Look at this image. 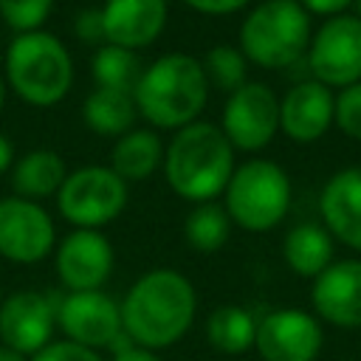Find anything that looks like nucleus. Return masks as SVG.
Wrapping results in <instances>:
<instances>
[{
    "instance_id": "1",
    "label": "nucleus",
    "mask_w": 361,
    "mask_h": 361,
    "mask_svg": "<svg viewBox=\"0 0 361 361\" xmlns=\"http://www.w3.org/2000/svg\"><path fill=\"white\" fill-rule=\"evenodd\" d=\"M118 307L124 336L135 347L161 350L186 336L195 322L197 296L183 274L155 268L127 290Z\"/></svg>"
},
{
    "instance_id": "2",
    "label": "nucleus",
    "mask_w": 361,
    "mask_h": 361,
    "mask_svg": "<svg viewBox=\"0 0 361 361\" xmlns=\"http://www.w3.org/2000/svg\"><path fill=\"white\" fill-rule=\"evenodd\" d=\"M164 172L175 195L195 203H209L226 192L234 175V147L220 127L209 121H192L169 141Z\"/></svg>"
},
{
    "instance_id": "3",
    "label": "nucleus",
    "mask_w": 361,
    "mask_h": 361,
    "mask_svg": "<svg viewBox=\"0 0 361 361\" xmlns=\"http://www.w3.org/2000/svg\"><path fill=\"white\" fill-rule=\"evenodd\" d=\"M209 96L203 62L189 54H166L141 71L133 90L135 110L155 127L180 130L197 118Z\"/></svg>"
},
{
    "instance_id": "4",
    "label": "nucleus",
    "mask_w": 361,
    "mask_h": 361,
    "mask_svg": "<svg viewBox=\"0 0 361 361\" xmlns=\"http://www.w3.org/2000/svg\"><path fill=\"white\" fill-rule=\"evenodd\" d=\"M6 76L11 90L28 104H56L73 82L68 48L48 31L17 34L6 51Z\"/></svg>"
},
{
    "instance_id": "5",
    "label": "nucleus",
    "mask_w": 361,
    "mask_h": 361,
    "mask_svg": "<svg viewBox=\"0 0 361 361\" xmlns=\"http://www.w3.org/2000/svg\"><path fill=\"white\" fill-rule=\"evenodd\" d=\"M310 45V14L299 0H265L240 25L243 56L262 68H288Z\"/></svg>"
},
{
    "instance_id": "6",
    "label": "nucleus",
    "mask_w": 361,
    "mask_h": 361,
    "mask_svg": "<svg viewBox=\"0 0 361 361\" xmlns=\"http://www.w3.org/2000/svg\"><path fill=\"white\" fill-rule=\"evenodd\" d=\"M290 206V180L274 161H248L226 186V214L245 231H271Z\"/></svg>"
},
{
    "instance_id": "7",
    "label": "nucleus",
    "mask_w": 361,
    "mask_h": 361,
    "mask_svg": "<svg viewBox=\"0 0 361 361\" xmlns=\"http://www.w3.org/2000/svg\"><path fill=\"white\" fill-rule=\"evenodd\" d=\"M59 214L79 228H99L127 206V183L110 166H82L56 192Z\"/></svg>"
},
{
    "instance_id": "8",
    "label": "nucleus",
    "mask_w": 361,
    "mask_h": 361,
    "mask_svg": "<svg viewBox=\"0 0 361 361\" xmlns=\"http://www.w3.org/2000/svg\"><path fill=\"white\" fill-rule=\"evenodd\" d=\"M307 68L324 87L361 82V20L350 14L330 17L307 45Z\"/></svg>"
},
{
    "instance_id": "9",
    "label": "nucleus",
    "mask_w": 361,
    "mask_h": 361,
    "mask_svg": "<svg viewBox=\"0 0 361 361\" xmlns=\"http://www.w3.org/2000/svg\"><path fill=\"white\" fill-rule=\"evenodd\" d=\"M231 147L254 152L271 144L279 130V102L274 90L262 82H245L234 93H228L223 110V127Z\"/></svg>"
},
{
    "instance_id": "10",
    "label": "nucleus",
    "mask_w": 361,
    "mask_h": 361,
    "mask_svg": "<svg viewBox=\"0 0 361 361\" xmlns=\"http://www.w3.org/2000/svg\"><path fill=\"white\" fill-rule=\"evenodd\" d=\"M54 248V220L39 203L25 197L0 200V257L20 265H34Z\"/></svg>"
},
{
    "instance_id": "11",
    "label": "nucleus",
    "mask_w": 361,
    "mask_h": 361,
    "mask_svg": "<svg viewBox=\"0 0 361 361\" xmlns=\"http://www.w3.org/2000/svg\"><path fill=\"white\" fill-rule=\"evenodd\" d=\"M56 324L65 338L90 350L110 347L124 333L121 307L102 290H76L68 293L56 307Z\"/></svg>"
},
{
    "instance_id": "12",
    "label": "nucleus",
    "mask_w": 361,
    "mask_h": 361,
    "mask_svg": "<svg viewBox=\"0 0 361 361\" xmlns=\"http://www.w3.org/2000/svg\"><path fill=\"white\" fill-rule=\"evenodd\" d=\"M322 327L310 313L282 307L257 324L254 347L262 361H313L322 350Z\"/></svg>"
},
{
    "instance_id": "13",
    "label": "nucleus",
    "mask_w": 361,
    "mask_h": 361,
    "mask_svg": "<svg viewBox=\"0 0 361 361\" xmlns=\"http://www.w3.org/2000/svg\"><path fill=\"white\" fill-rule=\"evenodd\" d=\"M56 310L48 296L37 290H20L0 302V344L20 355H37L51 344Z\"/></svg>"
},
{
    "instance_id": "14",
    "label": "nucleus",
    "mask_w": 361,
    "mask_h": 361,
    "mask_svg": "<svg viewBox=\"0 0 361 361\" xmlns=\"http://www.w3.org/2000/svg\"><path fill=\"white\" fill-rule=\"evenodd\" d=\"M113 271V245L96 228L71 231L56 248V274L59 282L76 290H99Z\"/></svg>"
},
{
    "instance_id": "15",
    "label": "nucleus",
    "mask_w": 361,
    "mask_h": 361,
    "mask_svg": "<svg viewBox=\"0 0 361 361\" xmlns=\"http://www.w3.org/2000/svg\"><path fill=\"white\" fill-rule=\"evenodd\" d=\"M316 313L336 327H361V259L330 262L310 290Z\"/></svg>"
},
{
    "instance_id": "16",
    "label": "nucleus",
    "mask_w": 361,
    "mask_h": 361,
    "mask_svg": "<svg viewBox=\"0 0 361 361\" xmlns=\"http://www.w3.org/2000/svg\"><path fill=\"white\" fill-rule=\"evenodd\" d=\"M336 118V99L322 82L293 85L279 104V127L290 141L310 144L319 141Z\"/></svg>"
},
{
    "instance_id": "17",
    "label": "nucleus",
    "mask_w": 361,
    "mask_h": 361,
    "mask_svg": "<svg viewBox=\"0 0 361 361\" xmlns=\"http://www.w3.org/2000/svg\"><path fill=\"white\" fill-rule=\"evenodd\" d=\"M166 23V0H107L102 8L104 42L135 51L158 39Z\"/></svg>"
},
{
    "instance_id": "18",
    "label": "nucleus",
    "mask_w": 361,
    "mask_h": 361,
    "mask_svg": "<svg viewBox=\"0 0 361 361\" xmlns=\"http://www.w3.org/2000/svg\"><path fill=\"white\" fill-rule=\"evenodd\" d=\"M319 209L330 234L361 251V166L336 172L322 189Z\"/></svg>"
},
{
    "instance_id": "19",
    "label": "nucleus",
    "mask_w": 361,
    "mask_h": 361,
    "mask_svg": "<svg viewBox=\"0 0 361 361\" xmlns=\"http://www.w3.org/2000/svg\"><path fill=\"white\" fill-rule=\"evenodd\" d=\"M161 161H164L161 138L152 130H130L116 141L110 155V169L127 183V180L149 178Z\"/></svg>"
},
{
    "instance_id": "20",
    "label": "nucleus",
    "mask_w": 361,
    "mask_h": 361,
    "mask_svg": "<svg viewBox=\"0 0 361 361\" xmlns=\"http://www.w3.org/2000/svg\"><path fill=\"white\" fill-rule=\"evenodd\" d=\"M282 254H285V262L293 274L316 279L333 259V240L322 226L302 223L285 234Z\"/></svg>"
},
{
    "instance_id": "21",
    "label": "nucleus",
    "mask_w": 361,
    "mask_h": 361,
    "mask_svg": "<svg viewBox=\"0 0 361 361\" xmlns=\"http://www.w3.org/2000/svg\"><path fill=\"white\" fill-rule=\"evenodd\" d=\"M65 178H68L65 164L54 149H34L25 158H20V164L14 166L11 186H14L17 197L34 200V197H48V195L59 192Z\"/></svg>"
},
{
    "instance_id": "22",
    "label": "nucleus",
    "mask_w": 361,
    "mask_h": 361,
    "mask_svg": "<svg viewBox=\"0 0 361 361\" xmlns=\"http://www.w3.org/2000/svg\"><path fill=\"white\" fill-rule=\"evenodd\" d=\"M206 338L223 355H243L248 347H254L257 322L240 305H220L206 319Z\"/></svg>"
},
{
    "instance_id": "23",
    "label": "nucleus",
    "mask_w": 361,
    "mask_h": 361,
    "mask_svg": "<svg viewBox=\"0 0 361 361\" xmlns=\"http://www.w3.org/2000/svg\"><path fill=\"white\" fill-rule=\"evenodd\" d=\"M82 116L85 124L90 130H96L99 135H124L133 127L135 118V102L130 93L121 90H107V87H96L85 104H82Z\"/></svg>"
},
{
    "instance_id": "24",
    "label": "nucleus",
    "mask_w": 361,
    "mask_h": 361,
    "mask_svg": "<svg viewBox=\"0 0 361 361\" xmlns=\"http://www.w3.org/2000/svg\"><path fill=\"white\" fill-rule=\"evenodd\" d=\"M93 76L99 82V87H107V90H121V93H130L135 90L138 79H141V68H138V56L127 48H118V45H102L96 54H93Z\"/></svg>"
},
{
    "instance_id": "25",
    "label": "nucleus",
    "mask_w": 361,
    "mask_h": 361,
    "mask_svg": "<svg viewBox=\"0 0 361 361\" xmlns=\"http://www.w3.org/2000/svg\"><path fill=\"white\" fill-rule=\"evenodd\" d=\"M228 228H231V220H228L226 209H220L217 203H197L189 212L186 226H183L189 245L200 254H212V251L223 248L228 240Z\"/></svg>"
},
{
    "instance_id": "26",
    "label": "nucleus",
    "mask_w": 361,
    "mask_h": 361,
    "mask_svg": "<svg viewBox=\"0 0 361 361\" xmlns=\"http://www.w3.org/2000/svg\"><path fill=\"white\" fill-rule=\"evenodd\" d=\"M203 73H206V79H212L220 90L234 93L237 87L245 85V56H243V51H237V48H231V45H214V48L206 54Z\"/></svg>"
},
{
    "instance_id": "27",
    "label": "nucleus",
    "mask_w": 361,
    "mask_h": 361,
    "mask_svg": "<svg viewBox=\"0 0 361 361\" xmlns=\"http://www.w3.org/2000/svg\"><path fill=\"white\" fill-rule=\"evenodd\" d=\"M54 0H0V17L17 31H39V25L48 20Z\"/></svg>"
},
{
    "instance_id": "28",
    "label": "nucleus",
    "mask_w": 361,
    "mask_h": 361,
    "mask_svg": "<svg viewBox=\"0 0 361 361\" xmlns=\"http://www.w3.org/2000/svg\"><path fill=\"white\" fill-rule=\"evenodd\" d=\"M341 133H347L350 138L361 141V82L344 87L336 99V118Z\"/></svg>"
},
{
    "instance_id": "29",
    "label": "nucleus",
    "mask_w": 361,
    "mask_h": 361,
    "mask_svg": "<svg viewBox=\"0 0 361 361\" xmlns=\"http://www.w3.org/2000/svg\"><path fill=\"white\" fill-rule=\"evenodd\" d=\"M31 361H102V355L90 347H82L65 338V341H51L37 355H31Z\"/></svg>"
},
{
    "instance_id": "30",
    "label": "nucleus",
    "mask_w": 361,
    "mask_h": 361,
    "mask_svg": "<svg viewBox=\"0 0 361 361\" xmlns=\"http://www.w3.org/2000/svg\"><path fill=\"white\" fill-rule=\"evenodd\" d=\"M76 34L85 42H104V25H102V11H82L76 17Z\"/></svg>"
},
{
    "instance_id": "31",
    "label": "nucleus",
    "mask_w": 361,
    "mask_h": 361,
    "mask_svg": "<svg viewBox=\"0 0 361 361\" xmlns=\"http://www.w3.org/2000/svg\"><path fill=\"white\" fill-rule=\"evenodd\" d=\"M183 3L200 14H231L243 6H248V0H183Z\"/></svg>"
},
{
    "instance_id": "32",
    "label": "nucleus",
    "mask_w": 361,
    "mask_h": 361,
    "mask_svg": "<svg viewBox=\"0 0 361 361\" xmlns=\"http://www.w3.org/2000/svg\"><path fill=\"white\" fill-rule=\"evenodd\" d=\"M355 0H299V6L305 11H313V14H333L338 17L347 6H353Z\"/></svg>"
},
{
    "instance_id": "33",
    "label": "nucleus",
    "mask_w": 361,
    "mask_h": 361,
    "mask_svg": "<svg viewBox=\"0 0 361 361\" xmlns=\"http://www.w3.org/2000/svg\"><path fill=\"white\" fill-rule=\"evenodd\" d=\"M113 361H161L152 350H144V347H135V344H124L116 350Z\"/></svg>"
},
{
    "instance_id": "34",
    "label": "nucleus",
    "mask_w": 361,
    "mask_h": 361,
    "mask_svg": "<svg viewBox=\"0 0 361 361\" xmlns=\"http://www.w3.org/2000/svg\"><path fill=\"white\" fill-rule=\"evenodd\" d=\"M11 158H14V147H11V141L0 133V172H6V169L11 166Z\"/></svg>"
},
{
    "instance_id": "35",
    "label": "nucleus",
    "mask_w": 361,
    "mask_h": 361,
    "mask_svg": "<svg viewBox=\"0 0 361 361\" xmlns=\"http://www.w3.org/2000/svg\"><path fill=\"white\" fill-rule=\"evenodd\" d=\"M0 361H25V355H20L17 350H11V347L0 344Z\"/></svg>"
},
{
    "instance_id": "36",
    "label": "nucleus",
    "mask_w": 361,
    "mask_h": 361,
    "mask_svg": "<svg viewBox=\"0 0 361 361\" xmlns=\"http://www.w3.org/2000/svg\"><path fill=\"white\" fill-rule=\"evenodd\" d=\"M3 102H6V85H3V79H0V107H3Z\"/></svg>"
},
{
    "instance_id": "37",
    "label": "nucleus",
    "mask_w": 361,
    "mask_h": 361,
    "mask_svg": "<svg viewBox=\"0 0 361 361\" xmlns=\"http://www.w3.org/2000/svg\"><path fill=\"white\" fill-rule=\"evenodd\" d=\"M355 11H358V14H355V17H358V20H361V0H355Z\"/></svg>"
}]
</instances>
